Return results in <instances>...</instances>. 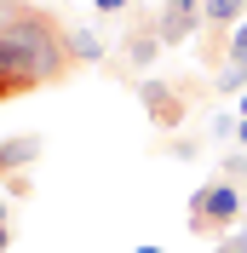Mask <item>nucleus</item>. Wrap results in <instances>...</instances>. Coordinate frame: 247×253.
<instances>
[{"label":"nucleus","instance_id":"nucleus-1","mask_svg":"<svg viewBox=\"0 0 247 253\" xmlns=\"http://www.w3.org/2000/svg\"><path fill=\"white\" fill-rule=\"evenodd\" d=\"M242 213H247L242 184H230V178H213V184H201L196 196H190V230H196V236L230 230V224H242Z\"/></svg>","mask_w":247,"mask_h":253},{"label":"nucleus","instance_id":"nucleus-2","mask_svg":"<svg viewBox=\"0 0 247 253\" xmlns=\"http://www.w3.org/2000/svg\"><path fill=\"white\" fill-rule=\"evenodd\" d=\"M138 104L150 110V121L167 126V132L184 121V92H178V86H167V81H138Z\"/></svg>","mask_w":247,"mask_h":253},{"label":"nucleus","instance_id":"nucleus-3","mask_svg":"<svg viewBox=\"0 0 247 253\" xmlns=\"http://www.w3.org/2000/svg\"><path fill=\"white\" fill-rule=\"evenodd\" d=\"M196 29H201V6H196V0H167V6H161V17H155L161 46H184Z\"/></svg>","mask_w":247,"mask_h":253},{"label":"nucleus","instance_id":"nucleus-4","mask_svg":"<svg viewBox=\"0 0 247 253\" xmlns=\"http://www.w3.org/2000/svg\"><path fill=\"white\" fill-rule=\"evenodd\" d=\"M35 156H41V138H35V132H12V138H0V173H23Z\"/></svg>","mask_w":247,"mask_h":253},{"label":"nucleus","instance_id":"nucleus-5","mask_svg":"<svg viewBox=\"0 0 247 253\" xmlns=\"http://www.w3.org/2000/svg\"><path fill=\"white\" fill-rule=\"evenodd\" d=\"M155 52H161V35H155V29H144V35H132V41H126V63H132V69H150Z\"/></svg>","mask_w":247,"mask_h":253},{"label":"nucleus","instance_id":"nucleus-6","mask_svg":"<svg viewBox=\"0 0 247 253\" xmlns=\"http://www.w3.org/2000/svg\"><path fill=\"white\" fill-rule=\"evenodd\" d=\"M63 41H69V58H81V63H98V58H104V41H98L92 29H69Z\"/></svg>","mask_w":247,"mask_h":253},{"label":"nucleus","instance_id":"nucleus-7","mask_svg":"<svg viewBox=\"0 0 247 253\" xmlns=\"http://www.w3.org/2000/svg\"><path fill=\"white\" fill-rule=\"evenodd\" d=\"M201 17H207V23H242L247 0H201Z\"/></svg>","mask_w":247,"mask_h":253},{"label":"nucleus","instance_id":"nucleus-8","mask_svg":"<svg viewBox=\"0 0 247 253\" xmlns=\"http://www.w3.org/2000/svg\"><path fill=\"white\" fill-rule=\"evenodd\" d=\"M218 92H247V63H224L218 69Z\"/></svg>","mask_w":247,"mask_h":253},{"label":"nucleus","instance_id":"nucleus-9","mask_svg":"<svg viewBox=\"0 0 247 253\" xmlns=\"http://www.w3.org/2000/svg\"><path fill=\"white\" fill-rule=\"evenodd\" d=\"M236 126H242V110H224V115H213V138H236Z\"/></svg>","mask_w":247,"mask_h":253},{"label":"nucleus","instance_id":"nucleus-10","mask_svg":"<svg viewBox=\"0 0 247 253\" xmlns=\"http://www.w3.org/2000/svg\"><path fill=\"white\" fill-rule=\"evenodd\" d=\"M230 63H247V17L236 23V35H230Z\"/></svg>","mask_w":247,"mask_h":253},{"label":"nucleus","instance_id":"nucleus-11","mask_svg":"<svg viewBox=\"0 0 247 253\" xmlns=\"http://www.w3.org/2000/svg\"><path fill=\"white\" fill-rule=\"evenodd\" d=\"M218 253H247V224H242V230H230V236L218 242Z\"/></svg>","mask_w":247,"mask_h":253},{"label":"nucleus","instance_id":"nucleus-12","mask_svg":"<svg viewBox=\"0 0 247 253\" xmlns=\"http://www.w3.org/2000/svg\"><path fill=\"white\" fill-rule=\"evenodd\" d=\"M98 12H126V6H132V0H92Z\"/></svg>","mask_w":247,"mask_h":253},{"label":"nucleus","instance_id":"nucleus-13","mask_svg":"<svg viewBox=\"0 0 247 253\" xmlns=\"http://www.w3.org/2000/svg\"><path fill=\"white\" fill-rule=\"evenodd\" d=\"M6 248H12V230H6V224H0V253H6Z\"/></svg>","mask_w":247,"mask_h":253},{"label":"nucleus","instance_id":"nucleus-14","mask_svg":"<svg viewBox=\"0 0 247 253\" xmlns=\"http://www.w3.org/2000/svg\"><path fill=\"white\" fill-rule=\"evenodd\" d=\"M236 138H242V150H247V121H242V126H236Z\"/></svg>","mask_w":247,"mask_h":253},{"label":"nucleus","instance_id":"nucleus-15","mask_svg":"<svg viewBox=\"0 0 247 253\" xmlns=\"http://www.w3.org/2000/svg\"><path fill=\"white\" fill-rule=\"evenodd\" d=\"M132 253H161V248H155V242H144V248H132Z\"/></svg>","mask_w":247,"mask_h":253},{"label":"nucleus","instance_id":"nucleus-16","mask_svg":"<svg viewBox=\"0 0 247 253\" xmlns=\"http://www.w3.org/2000/svg\"><path fill=\"white\" fill-rule=\"evenodd\" d=\"M242 121H247V92H242Z\"/></svg>","mask_w":247,"mask_h":253},{"label":"nucleus","instance_id":"nucleus-17","mask_svg":"<svg viewBox=\"0 0 247 253\" xmlns=\"http://www.w3.org/2000/svg\"><path fill=\"white\" fill-rule=\"evenodd\" d=\"M0 224H6V202H0Z\"/></svg>","mask_w":247,"mask_h":253}]
</instances>
